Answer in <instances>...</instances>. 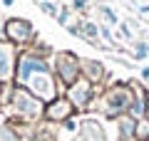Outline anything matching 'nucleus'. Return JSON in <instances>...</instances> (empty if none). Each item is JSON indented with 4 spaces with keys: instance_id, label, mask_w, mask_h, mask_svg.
Listing matches in <instances>:
<instances>
[{
    "instance_id": "f3484780",
    "label": "nucleus",
    "mask_w": 149,
    "mask_h": 141,
    "mask_svg": "<svg viewBox=\"0 0 149 141\" xmlns=\"http://www.w3.org/2000/svg\"><path fill=\"white\" fill-rule=\"evenodd\" d=\"M119 30H122V35H124V40H134V32H132V27L127 25V22H119Z\"/></svg>"
},
{
    "instance_id": "aec40b11",
    "label": "nucleus",
    "mask_w": 149,
    "mask_h": 141,
    "mask_svg": "<svg viewBox=\"0 0 149 141\" xmlns=\"http://www.w3.org/2000/svg\"><path fill=\"white\" fill-rule=\"evenodd\" d=\"M139 77H142L144 82H149V67H142V72H139Z\"/></svg>"
},
{
    "instance_id": "4be33fe9",
    "label": "nucleus",
    "mask_w": 149,
    "mask_h": 141,
    "mask_svg": "<svg viewBox=\"0 0 149 141\" xmlns=\"http://www.w3.org/2000/svg\"><path fill=\"white\" fill-rule=\"evenodd\" d=\"M13 3H15V0H3V5H5V8H10Z\"/></svg>"
},
{
    "instance_id": "a211bd4d",
    "label": "nucleus",
    "mask_w": 149,
    "mask_h": 141,
    "mask_svg": "<svg viewBox=\"0 0 149 141\" xmlns=\"http://www.w3.org/2000/svg\"><path fill=\"white\" fill-rule=\"evenodd\" d=\"M67 20H70V10L65 8V10H60V15H57V22H60V25H65V27H67Z\"/></svg>"
},
{
    "instance_id": "412c9836",
    "label": "nucleus",
    "mask_w": 149,
    "mask_h": 141,
    "mask_svg": "<svg viewBox=\"0 0 149 141\" xmlns=\"http://www.w3.org/2000/svg\"><path fill=\"white\" fill-rule=\"evenodd\" d=\"M139 12L142 15H149V5H139Z\"/></svg>"
},
{
    "instance_id": "4468645a",
    "label": "nucleus",
    "mask_w": 149,
    "mask_h": 141,
    "mask_svg": "<svg viewBox=\"0 0 149 141\" xmlns=\"http://www.w3.org/2000/svg\"><path fill=\"white\" fill-rule=\"evenodd\" d=\"M100 15H102V20H104V22H109V25H119V17H117V12L112 10V8L100 5Z\"/></svg>"
},
{
    "instance_id": "7ed1b4c3",
    "label": "nucleus",
    "mask_w": 149,
    "mask_h": 141,
    "mask_svg": "<svg viewBox=\"0 0 149 141\" xmlns=\"http://www.w3.org/2000/svg\"><path fill=\"white\" fill-rule=\"evenodd\" d=\"M13 104H15L17 114L25 116V119H37V116L45 111L42 99H37L30 89H22V87H17L15 92H13Z\"/></svg>"
},
{
    "instance_id": "f03ea898",
    "label": "nucleus",
    "mask_w": 149,
    "mask_h": 141,
    "mask_svg": "<svg viewBox=\"0 0 149 141\" xmlns=\"http://www.w3.org/2000/svg\"><path fill=\"white\" fill-rule=\"evenodd\" d=\"M55 72L67 87L82 79V62L77 59L74 52H57L55 55Z\"/></svg>"
},
{
    "instance_id": "9d476101",
    "label": "nucleus",
    "mask_w": 149,
    "mask_h": 141,
    "mask_svg": "<svg viewBox=\"0 0 149 141\" xmlns=\"http://www.w3.org/2000/svg\"><path fill=\"white\" fill-rule=\"evenodd\" d=\"M82 69H85V74H87V82H102V79H104L107 77V72H104V67H102V64L100 62H92V59H90V62H87V64H82Z\"/></svg>"
},
{
    "instance_id": "39448f33",
    "label": "nucleus",
    "mask_w": 149,
    "mask_h": 141,
    "mask_svg": "<svg viewBox=\"0 0 149 141\" xmlns=\"http://www.w3.org/2000/svg\"><path fill=\"white\" fill-rule=\"evenodd\" d=\"M27 89H30L32 94H35L37 99H42V102H52V99H57V87H55V77L50 74V69L47 72H37V74H32L30 77V82L25 84Z\"/></svg>"
},
{
    "instance_id": "6e6552de",
    "label": "nucleus",
    "mask_w": 149,
    "mask_h": 141,
    "mask_svg": "<svg viewBox=\"0 0 149 141\" xmlns=\"http://www.w3.org/2000/svg\"><path fill=\"white\" fill-rule=\"evenodd\" d=\"M70 89V102H72L74 106H80V109H85L87 104H90V97H92V84L87 82L85 77L80 79V82H74Z\"/></svg>"
},
{
    "instance_id": "0eeeda50",
    "label": "nucleus",
    "mask_w": 149,
    "mask_h": 141,
    "mask_svg": "<svg viewBox=\"0 0 149 141\" xmlns=\"http://www.w3.org/2000/svg\"><path fill=\"white\" fill-rule=\"evenodd\" d=\"M74 111V104L70 102V97H57L45 106V116L52 121H67Z\"/></svg>"
},
{
    "instance_id": "1a4fd4ad",
    "label": "nucleus",
    "mask_w": 149,
    "mask_h": 141,
    "mask_svg": "<svg viewBox=\"0 0 149 141\" xmlns=\"http://www.w3.org/2000/svg\"><path fill=\"white\" fill-rule=\"evenodd\" d=\"M15 67H17V64H15V55H13V50L5 45V42H0V79H10Z\"/></svg>"
},
{
    "instance_id": "423d86ee",
    "label": "nucleus",
    "mask_w": 149,
    "mask_h": 141,
    "mask_svg": "<svg viewBox=\"0 0 149 141\" xmlns=\"http://www.w3.org/2000/svg\"><path fill=\"white\" fill-rule=\"evenodd\" d=\"M3 32H5V37L10 42H17V45H22V42H30L32 40V22L25 20V17H10V20L5 22V27H3Z\"/></svg>"
},
{
    "instance_id": "ddd939ff",
    "label": "nucleus",
    "mask_w": 149,
    "mask_h": 141,
    "mask_svg": "<svg viewBox=\"0 0 149 141\" xmlns=\"http://www.w3.org/2000/svg\"><path fill=\"white\" fill-rule=\"evenodd\" d=\"M134 139H137V141H149V119H139L137 121Z\"/></svg>"
},
{
    "instance_id": "2eb2a0df",
    "label": "nucleus",
    "mask_w": 149,
    "mask_h": 141,
    "mask_svg": "<svg viewBox=\"0 0 149 141\" xmlns=\"http://www.w3.org/2000/svg\"><path fill=\"white\" fill-rule=\"evenodd\" d=\"M149 57V45L147 42H137L134 45V59H147Z\"/></svg>"
},
{
    "instance_id": "dca6fc26",
    "label": "nucleus",
    "mask_w": 149,
    "mask_h": 141,
    "mask_svg": "<svg viewBox=\"0 0 149 141\" xmlns=\"http://www.w3.org/2000/svg\"><path fill=\"white\" fill-rule=\"evenodd\" d=\"M40 10H42L45 15H52V17H57V15H60L57 5H55V3H47V0H42V3H40Z\"/></svg>"
},
{
    "instance_id": "f257e3e1",
    "label": "nucleus",
    "mask_w": 149,
    "mask_h": 141,
    "mask_svg": "<svg viewBox=\"0 0 149 141\" xmlns=\"http://www.w3.org/2000/svg\"><path fill=\"white\" fill-rule=\"evenodd\" d=\"M134 102V89L129 84H114L112 89L104 92V99H102V114L104 116H119L127 114L129 106Z\"/></svg>"
},
{
    "instance_id": "6ab92c4d",
    "label": "nucleus",
    "mask_w": 149,
    "mask_h": 141,
    "mask_svg": "<svg viewBox=\"0 0 149 141\" xmlns=\"http://www.w3.org/2000/svg\"><path fill=\"white\" fill-rule=\"evenodd\" d=\"M85 5H87V0H72V8H74V10H85Z\"/></svg>"
},
{
    "instance_id": "9b49d317",
    "label": "nucleus",
    "mask_w": 149,
    "mask_h": 141,
    "mask_svg": "<svg viewBox=\"0 0 149 141\" xmlns=\"http://www.w3.org/2000/svg\"><path fill=\"white\" fill-rule=\"evenodd\" d=\"M134 131H137V119H132V116L119 119V136H122V141L134 139Z\"/></svg>"
},
{
    "instance_id": "20e7f679",
    "label": "nucleus",
    "mask_w": 149,
    "mask_h": 141,
    "mask_svg": "<svg viewBox=\"0 0 149 141\" xmlns=\"http://www.w3.org/2000/svg\"><path fill=\"white\" fill-rule=\"evenodd\" d=\"M47 62H45L40 55H32V52H27V55H22V57H17V67H15V79H17V84L20 87H25L27 82H30V77L32 74H37V72H47Z\"/></svg>"
},
{
    "instance_id": "f8f14e48",
    "label": "nucleus",
    "mask_w": 149,
    "mask_h": 141,
    "mask_svg": "<svg viewBox=\"0 0 149 141\" xmlns=\"http://www.w3.org/2000/svg\"><path fill=\"white\" fill-rule=\"evenodd\" d=\"M80 32H82V40H90L92 45H100V42H97V35H100V25H95V22H87V20H82V25H80Z\"/></svg>"
},
{
    "instance_id": "5701e85b",
    "label": "nucleus",
    "mask_w": 149,
    "mask_h": 141,
    "mask_svg": "<svg viewBox=\"0 0 149 141\" xmlns=\"http://www.w3.org/2000/svg\"><path fill=\"white\" fill-rule=\"evenodd\" d=\"M144 116H147V119H149V102H147V114H144Z\"/></svg>"
}]
</instances>
